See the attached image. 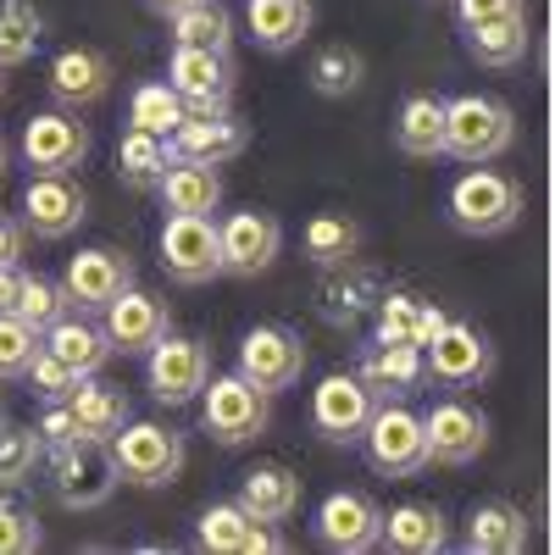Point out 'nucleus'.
I'll return each mask as SVG.
<instances>
[{
  "label": "nucleus",
  "mask_w": 555,
  "mask_h": 555,
  "mask_svg": "<svg viewBox=\"0 0 555 555\" xmlns=\"http://www.w3.org/2000/svg\"><path fill=\"white\" fill-rule=\"evenodd\" d=\"M522 183L512 172H500V167H467L455 183H450V195H444V217L455 234H467V240H500V234H512V228L522 222Z\"/></svg>",
  "instance_id": "1"
},
{
  "label": "nucleus",
  "mask_w": 555,
  "mask_h": 555,
  "mask_svg": "<svg viewBox=\"0 0 555 555\" xmlns=\"http://www.w3.org/2000/svg\"><path fill=\"white\" fill-rule=\"evenodd\" d=\"M517 145V112L494 95H455L444 101V156L461 167L500 162Z\"/></svg>",
  "instance_id": "2"
},
{
  "label": "nucleus",
  "mask_w": 555,
  "mask_h": 555,
  "mask_svg": "<svg viewBox=\"0 0 555 555\" xmlns=\"http://www.w3.org/2000/svg\"><path fill=\"white\" fill-rule=\"evenodd\" d=\"M272 428V395L256 389L245 373H222L206 378L201 389V434H211L222 450H240L256 444Z\"/></svg>",
  "instance_id": "3"
},
{
  "label": "nucleus",
  "mask_w": 555,
  "mask_h": 555,
  "mask_svg": "<svg viewBox=\"0 0 555 555\" xmlns=\"http://www.w3.org/2000/svg\"><path fill=\"white\" fill-rule=\"evenodd\" d=\"M106 450L117 461V478L133 483V489H167V483H178L183 455H190V444H183L178 428H167V423H133V416L106 439Z\"/></svg>",
  "instance_id": "4"
},
{
  "label": "nucleus",
  "mask_w": 555,
  "mask_h": 555,
  "mask_svg": "<svg viewBox=\"0 0 555 555\" xmlns=\"http://www.w3.org/2000/svg\"><path fill=\"white\" fill-rule=\"evenodd\" d=\"M366 467L378 478H416L428 467V450H423V411H411L405 400H378L373 416H366Z\"/></svg>",
  "instance_id": "5"
},
{
  "label": "nucleus",
  "mask_w": 555,
  "mask_h": 555,
  "mask_svg": "<svg viewBox=\"0 0 555 555\" xmlns=\"http://www.w3.org/2000/svg\"><path fill=\"white\" fill-rule=\"evenodd\" d=\"M423 361H428V384L439 389H483L489 373H494V345L478 322H444V328L423 345Z\"/></svg>",
  "instance_id": "6"
},
{
  "label": "nucleus",
  "mask_w": 555,
  "mask_h": 555,
  "mask_svg": "<svg viewBox=\"0 0 555 555\" xmlns=\"http://www.w3.org/2000/svg\"><path fill=\"white\" fill-rule=\"evenodd\" d=\"M423 450H428V467H473L489 450V416L461 395L434 400L423 411Z\"/></svg>",
  "instance_id": "7"
},
{
  "label": "nucleus",
  "mask_w": 555,
  "mask_h": 555,
  "mask_svg": "<svg viewBox=\"0 0 555 555\" xmlns=\"http://www.w3.org/2000/svg\"><path fill=\"white\" fill-rule=\"evenodd\" d=\"M117 461L101 439H78L67 450H51V489L67 512H101L117 494Z\"/></svg>",
  "instance_id": "8"
},
{
  "label": "nucleus",
  "mask_w": 555,
  "mask_h": 555,
  "mask_svg": "<svg viewBox=\"0 0 555 555\" xmlns=\"http://www.w3.org/2000/svg\"><path fill=\"white\" fill-rule=\"evenodd\" d=\"M167 83L190 117H222L234 112V56L228 51H195V44H172L167 56Z\"/></svg>",
  "instance_id": "9"
},
{
  "label": "nucleus",
  "mask_w": 555,
  "mask_h": 555,
  "mask_svg": "<svg viewBox=\"0 0 555 555\" xmlns=\"http://www.w3.org/2000/svg\"><path fill=\"white\" fill-rule=\"evenodd\" d=\"M311 539L334 555H366L384 544V505L361 489H334L317 505L311 517Z\"/></svg>",
  "instance_id": "10"
},
{
  "label": "nucleus",
  "mask_w": 555,
  "mask_h": 555,
  "mask_svg": "<svg viewBox=\"0 0 555 555\" xmlns=\"http://www.w3.org/2000/svg\"><path fill=\"white\" fill-rule=\"evenodd\" d=\"M156 250H162V272L183 289H201V284H211V278H222L217 217H167Z\"/></svg>",
  "instance_id": "11"
},
{
  "label": "nucleus",
  "mask_w": 555,
  "mask_h": 555,
  "mask_svg": "<svg viewBox=\"0 0 555 555\" xmlns=\"http://www.w3.org/2000/svg\"><path fill=\"white\" fill-rule=\"evenodd\" d=\"M206 378H211V350L201 339L162 334L145 350V389H151L156 405H190V400H201Z\"/></svg>",
  "instance_id": "12"
},
{
  "label": "nucleus",
  "mask_w": 555,
  "mask_h": 555,
  "mask_svg": "<svg viewBox=\"0 0 555 555\" xmlns=\"http://www.w3.org/2000/svg\"><path fill=\"white\" fill-rule=\"evenodd\" d=\"M83 217H89V195L78 190L67 172H34V178L23 183V217H17L23 234L56 245V240L78 234Z\"/></svg>",
  "instance_id": "13"
},
{
  "label": "nucleus",
  "mask_w": 555,
  "mask_h": 555,
  "mask_svg": "<svg viewBox=\"0 0 555 555\" xmlns=\"http://www.w3.org/2000/svg\"><path fill=\"white\" fill-rule=\"evenodd\" d=\"M240 373L267 389V395H284L300 384L306 373V345L295 328H284V322H256V328L240 339Z\"/></svg>",
  "instance_id": "14"
},
{
  "label": "nucleus",
  "mask_w": 555,
  "mask_h": 555,
  "mask_svg": "<svg viewBox=\"0 0 555 555\" xmlns=\"http://www.w3.org/2000/svg\"><path fill=\"white\" fill-rule=\"evenodd\" d=\"M373 405H378L373 389H366L356 373H328L311 389V434L322 444H361Z\"/></svg>",
  "instance_id": "15"
},
{
  "label": "nucleus",
  "mask_w": 555,
  "mask_h": 555,
  "mask_svg": "<svg viewBox=\"0 0 555 555\" xmlns=\"http://www.w3.org/2000/svg\"><path fill=\"white\" fill-rule=\"evenodd\" d=\"M217 240H222V272L228 278H261L278 250H284V222L272 211H228L217 222Z\"/></svg>",
  "instance_id": "16"
},
{
  "label": "nucleus",
  "mask_w": 555,
  "mask_h": 555,
  "mask_svg": "<svg viewBox=\"0 0 555 555\" xmlns=\"http://www.w3.org/2000/svg\"><path fill=\"white\" fill-rule=\"evenodd\" d=\"M122 289H133V261L112 245H95V250H78L62 272V295H67V311H106Z\"/></svg>",
  "instance_id": "17"
},
{
  "label": "nucleus",
  "mask_w": 555,
  "mask_h": 555,
  "mask_svg": "<svg viewBox=\"0 0 555 555\" xmlns=\"http://www.w3.org/2000/svg\"><path fill=\"white\" fill-rule=\"evenodd\" d=\"M89 156V128L78 122V112H34L23 122V162L34 172H78Z\"/></svg>",
  "instance_id": "18"
},
{
  "label": "nucleus",
  "mask_w": 555,
  "mask_h": 555,
  "mask_svg": "<svg viewBox=\"0 0 555 555\" xmlns=\"http://www.w3.org/2000/svg\"><path fill=\"white\" fill-rule=\"evenodd\" d=\"M112 78H117V67L106 51H95V44H67V51L51 56V78L44 83H51V101L62 112H83V106L112 95Z\"/></svg>",
  "instance_id": "19"
},
{
  "label": "nucleus",
  "mask_w": 555,
  "mask_h": 555,
  "mask_svg": "<svg viewBox=\"0 0 555 555\" xmlns=\"http://www.w3.org/2000/svg\"><path fill=\"white\" fill-rule=\"evenodd\" d=\"M250 151V128L222 112V117H183L167 133V156L172 162H201V167H228Z\"/></svg>",
  "instance_id": "20"
},
{
  "label": "nucleus",
  "mask_w": 555,
  "mask_h": 555,
  "mask_svg": "<svg viewBox=\"0 0 555 555\" xmlns=\"http://www.w3.org/2000/svg\"><path fill=\"white\" fill-rule=\"evenodd\" d=\"M384 272L361 267V261H345V267H328V278L317 284V317L328 322V328H361L366 317H373L378 295H384Z\"/></svg>",
  "instance_id": "21"
},
{
  "label": "nucleus",
  "mask_w": 555,
  "mask_h": 555,
  "mask_svg": "<svg viewBox=\"0 0 555 555\" xmlns=\"http://www.w3.org/2000/svg\"><path fill=\"white\" fill-rule=\"evenodd\" d=\"M101 328L112 339V356H145L162 334H172V311H167V300H156L145 289H122L101 311Z\"/></svg>",
  "instance_id": "22"
},
{
  "label": "nucleus",
  "mask_w": 555,
  "mask_h": 555,
  "mask_svg": "<svg viewBox=\"0 0 555 555\" xmlns=\"http://www.w3.org/2000/svg\"><path fill=\"white\" fill-rule=\"evenodd\" d=\"M356 378L373 389V400H405L416 389H428V361L416 345H384L366 339L356 350Z\"/></svg>",
  "instance_id": "23"
},
{
  "label": "nucleus",
  "mask_w": 555,
  "mask_h": 555,
  "mask_svg": "<svg viewBox=\"0 0 555 555\" xmlns=\"http://www.w3.org/2000/svg\"><path fill=\"white\" fill-rule=\"evenodd\" d=\"M444 322H450V311L439 300H423V295H411V289H384L378 306H373V339L423 350L444 328Z\"/></svg>",
  "instance_id": "24"
},
{
  "label": "nucleus",
  "mask_w": 555,
  "mask_h": 555,
  "mask_svg": "<svg viewBox=\"0 0 555 555\" xmlns=\"http://www.w3.org/2000/svg\"><path fill=\"white\" fill-rule=\"evenodd\" d=\"M39 345L51 350L62 366H73L78 378H95L101 366L112 361V339H106L101 322H89V311H62L51 328L39 334Z\"/></svg>",
  "instance_id": "25"
},
{
  "label": "nucleus",
  "mask_w": 555,
  "mask_h": 555,
  "mask_svg": "<svg viewBox=\"0 0 555 555\" xmlns=\"http://www.w3.org/2000/svg\"><path fill=\"white\" fill-rule=\"evenodd\" d=\"M156 201L167 217H211L222 206V178L201 162H167V172L156 178Z\"/></svg>",
  "instance_id": "26"
},
{
  "label": "nucleus",
  "mask_w": 555,
  "mask_h": 555,
  "mask_svg": "<svg viewBox=\"0 0 555 555\" xmlns=\"http://www.w3.org/2000/svg\"><path fill=\"white\" fill-rule=\"evenodd\" d=\"M384 544L400 555H439L450 544V522L434 500H400L384 512Z\"/></svg>",
  "instance_id": "27"
},
{
  "label": "nucleus",
  "mask_w": 555,
  "mask_h": 555,
  "mask_svg": "<svg viewBox=\"0 0 555 555\" xmlns=\"http://www.w3.org/2000/svg\"><path fill=\"white\" fill-rule=\"evenodd\" d=\"M467 544L473 555H522L528 550V517L512 500H483L467 512Z\"/></svg>",
  "instance_id": "28"
},
{
  "label": "nucleus",
  "mask_w": 555,
  "mask_h": 555,
  "mask_svg": "<svg viewBox=\"0 0 555 555\" xmlns=\"http://www.w3.org/2000/svg\"><path fill=\"white\" fill-rule=\"evenodd\" d=\"M245 28L267 56H284L311 34V0H245Z\"/></svg>",
  "instance_id": "29"
},
{
  "label": "nucleus",
  "mask_w": 555,
  "mask_h": 555,
  "mask_svg": "<svg viewBox=\"0 0 555 555\" xmlns=\"http://www.w3.org/2000/svg\"><path fill=\"white\" fill-rule=\"evenodd\" d=\"M245 512L256 522H289L300 512V478L289 467H278V461H267V467H250L240 478V494H234Z\"/></svg>",
  "instance_id": "30"
},
{
  "label": "nucleus",
  "mask_w": 555,
  "mask_h": 555,
  "mask_svg": "<svg viewBox=\"0 0 555 555\" xmlns=\"http://www.w3.org/2000/svg\"><path fill=\"white\" fill-rule=\"evenodd\" d=\"M395 151L411 162L444 156V101L439 95H405L395 112Z\"/></svg>",
  "instance_id": "31"
},
{
  "label": "nucleus",
  "mask_w": 555,
  "mask_h": 555,
  "mask_svg": "<svg viewBox=\"0 0 555 555\" xmlns=\"http://www.w3.org/2000/svg\"><path fill=\"white\" fill-rule=\"evenodd\" d=\"M67 405H73V416H78V434L83 439H112L122 423H128V395L122 389H112V384H101V373L95 378H78V389L67 395Z\"/></svg>",
  "instance_id": "32"
},
{
  "label": "nucleus",
  "mask_w": 555,
  "mask_h": 555,
  "mask_svg": "<svg viewBox=\"0 0 555 555\" xmlns=\"http://www.w3.org/2000/svg\"><path fill=\"white\" fill-rule=\"evenodd\" d=\"M300 250H306V261L322 267V272L345 267V261L361 256V222L345 217V211H317V217L306 222V234H300Z\"/></svg>",
  "instance_id": "33"
},
{
  "label": "nucleus",
  "mask_w": 555,
  "mask_h": 555,
  "mask_svg": "<svg viewBox=\"0 0 555 555\" xmlns=\"http://www.w3.org/2000/svg\"><path fill=\"white\" fill-rule=\"evenodd\" d=\"M461 44L478 67H517L528 56V12L522 17H494V23H473L461 28Z\"/></svg>",
  "instance_id": "34"
},
{
  "label": "nucleus",
  "mask_w": 555,
  "mask_h": 555,
  "mask_svg": "<svg viewBox=\"0 0 555 555\" xmlns=\"http://www.w3.org/2000/svg\"><path fill=\"white\" fill-rule=\"evenodd\" d=\"M167 139L162 133H145V128H128L122 139H117V183L122 190H156V178L167 172Z\"/></svg>",
  "instance_id": "35"
},
{
  "label": "nucleus",
  "mask_w": 555,
  "mask_h": 555,
  "mask_svg": "<svg viewBox=\"0 0 555 555\" xmlns=\"http://www.w3.org/2000/svg\"><path fill=\"white\" fill-rule=\"evenodd\" d=\"M172 44H195V51H234V17H228L217 0H195L167 17Z\"/></svg>",
  "instance_id": "36"
},
{
  "label": "nucleus",
  "mask_w": 555,
  "mask_h": 555,
  "mask_svg": "<svg viewBox=\"0 0 555 555\" xmlns=\"http://www.w3.org/2000/svg\"><path fill=\"white\" fill-rule=\"evenodd\" d=\"M39 44H44V17L34 0H0V73L34 62Z\"/></svg>",
  "instance_id": "37"
},
{
  "label": "nucleus",
  "mask_w": 555,
  "mask_h": 555,
  "mask_svg": "<svg viewBox=\"0 0 555 555\" xmlns=\"http://www.w3.org/2000/svg\"><path fill=\"white\" fill-rule=\"evenodd\" d=\"M306 78H311V89H317V95L345 101V95H356V89H361V78H366V62H361V51H356V44H322V51L311 56V67H306Z\"/></svg>",
  "instance_id": "38"
},
{
  "label": "nucleus",
  "mask_w": 555,
  "mask_h": 555,
  "mask_svg": "<svg viewBox=\"0 0 555 555\" xmlns=\"http://www.w3.org/2000/svg\"><path fill=\"white\" fill-rule=\"evenodd\" d=\"M250 512L240 500H211L201 522H195V544L201 550H217V555H245V539H250Z\"/></svg>",
  "instance_id": "39"
},
{
  "label": "nucleus",
  "mask_w": 555,
  "mask_h": 555,
  "mask_svg": "<svg viewBox=\"0 0 555 555\" xmlns=\"http://www.w3.org/2000/svg\"><path fill=\"white\" fill-rule=\"evenodd\" d=\"M183 117H190V106L178 101L172 83H139L133 101H128V128H145V133H172Z\"/></svg>",
  "instance_id": "40"
},
{
  "label": "nucleus",
  "mask_w": 555,
  "mask_h": 555,
  "mask_svg": "<svg viewBox=\"0 0 555 555\" xmlns=\"http://www.w3.org/2000/svg\"><path fill=\"white\" fill-rule=\"evenodd\" d=\"M44 461L39 428H7L0 423V489H23Z\"/></svg>",
  "instance_id": "41"
},
{
  "label": "nucleus",
  "mask_w": 555,
  "mask_h": 555,
  "mask_svg": "<svg viewBox=\"0 0 555 555\" xmlns=\"http://www.w3.org/2000/svg\"><path fill=\"white\" fill-rule=\"evenodd\" d=\"M67 311V295H62V284H51V278H39V272H28L23 278V295H17V311L12 317H23L34 334H44L51 322Z\"/></svg>",
  "instance_id": "42"
},
{
  "label": "nucleus",
  "mask_w": 555,
  "mask_h": 555,
  "mask_svg": "<svg viewBox=\"0 0 555 555\" xmlns=\"http://www.w3.org/2000/svg\"><path fill=\"white\" fill-rule=\"evenodd\" d=\"M34 356H39V334L23 317H0V384H17Z\"/></svg>",
  "instance_id": "43"
},
{
  "label": "nucleus",
  "mask_w": 555,
  "mask_h": 555,
  "mask_svg": "<svg viewBox=\"0 0 555 555\" xmlns=\"http://www.w3.org/2000/svg\"><path fill=\"white\" fill-rule=\"evenodd\" d=\"M44 544V533H39V517L28 512L23 500H0V555H28V550H39Z\"/></svg>",
  "instance_id": "44"
},
{
  "label": "nucleus",
  "mask_w": 555,
  "mask_h": 555,
  "mask_svg": "<svg viewBox=\"0 0 555 555\" xmlns=\"http://www.w3.org/2000/svg\"><path fill=\"white\" fill-rule=\"evenodd\" d=\"M23 384L39 395V400H67L73 389H78V373H73V366H62L51 350H44L39 345V356L28 361V373H23Z\"/></svg>",
  "instance_id": "45"
},
{
  "label": "nucleus",
  "mask_w": 555,
  "mask_h": 555,
  "mask_svg": "<svg viewBox=\"0 0 555 555\" xmlns=\"http://www.w3.org/2000/svg\"><path fill=\"white\" fill-rule=\"evenodd\" d=\"M39 439H44V450H67V444H78L83 434H78V416H73V405L67 400H44V411H39Z\"/></svg>",
  "instance_id": "46"
},
{
  "label": "nucleus",
  "mask_w": 555,
  "mask_h": 555,
  "mask_svg": "<svg viewBox=\"0 0 555 555\" xmlns=\"http://www.w3.org/2000/svg\"><path fill=\"white\" fill-rule=\"evenodd\" d=\"M455 7V23L473 28V23H494V17H522L528 0H450Z\"/></svg>",
  "instance_id": "47"
},
{
  "label": "nucleus",
  "mask_w": 555,
  "mask_h": 555,
  "mask_svg": "<svg viewBox=\"0 0 555 555\" xmlns=\"http://www.w3.org/2000/svg\"><path fill=\"white\" fill-rule=\"evenodd\" d=\"M272 550H289V539L278 533V522H250V539H245V555H272Z\"/></svg>",
  "instance_id": "48"
},
{
  "label": "nucleus",
  "mask_w": 555,
  "mask_h": 555,
  "mask_svg": "<svg viewBox=\"0 0 555 555\" xmlns=\"http://www.w3.org/2000/svg\"><path fill=\"white\" fill-rule=\"evenodd\" d=\"M23 245H28V234H23V222H17V217H7V211H0V267H7V261H17V256H23Z\"/></svg>",
  "instance_id": "49"
},
{
  "label": "nucleus",
  "mask_w": 555,
  "mask_h": 555,
  "mask_svg": "<svg viewBox=\"0 0 555 555\" xmlns=\"http://www.w3.org/2000/svg\"><path fill=\"white\" fill-rule=\"evenodd\" d=\"M23 267L17 261H7V267H0V317H12L17 311V295H23Z\"/></svg>",
  "instance_id": "50"
},
{
  "label": "nucleus",
  "mask_w": 555,
  "mask_h": 555,
  "mask_svg": "<svg viewBox=\"0 0 555 555\" xmlns=\"http://www.w3.org/2000/svg\"><path fill=\"white\" fill-rule=\"evenodd\" d=\"M145 7H151L156 17H172V12H183V7H195V0H145Z\"/></svg>",
  "instance_id": "51"
},
{
  "label": "nucleus",
  "mask_w": 555,
  "mask_h": 555,
  "mask_svg": "<svg viewBox=\"0 0 555 555\" xmlns=\"http://www.w3.org/2000/svg\"><path fill=\"white\" fill-rule=\"evenodd\" d=\"M7 162H12V151H7V139H0V178H7Z\"/></svg>",
  "instance_id": "52"
},
{
  "label": "nucleus",
  "mask_w": 555,
  "mask_h": 555,
  "mask_svg": "<svg viewBox=\"0 0 555 555\" xmlns=\"http://www.w3.org/2000/svg\"><path fill=\"white\" fill-rule=\"evenodd\" d=\"M0 95H7V78H0Z\"/></svg>",
  "instance_id": "53"
},
{
  "label": "nucleus",
  "mask_w": 555,
  "mask_h": 555,
  "mask_svg": "<svg viewBox=\"0 0 555 555\" xmlns=\"http://www.w3.org/2000/svg\"><path fill=\"white\" fill-rule=\"evenodd\" d=\"M0 423H7V416H0Z\"/></svg>",
  "instance_id": "54"
}]
</instances>
